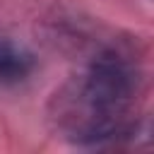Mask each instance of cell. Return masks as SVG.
Masks as SVG:
<instances>
[{
    "mask_svg": "<svg viewBox=\"0 0 154 154\" xmlns=\"http://www.w3.org/2000/svg\"><path fill=\"white\" fill-rule=\"evenodd\" d=\"M34 70V55L10 41V38H0V82L5 84H14V82H22L31 75Z\"/></svg>",
    "mask_w": 154,
    "mask_h": 154,
    "instance_id": "cell-2",
    "label": "cell"
},
{
    "mask_svg": "<svg viewBox=\"0 0 154 154\" xmlns=\"http://www.w3.org/2000/svg\"><path fill=\"white\" fill-rule=\"evenodd\" d=\"M140 89L142 77L137 65L118 51H103L55 91L51 118L67 140L99 144L132 128Z\"/></svg>",
    "mask_w": 154,
    "mask_h": 154,
    "instance_id": "cell-1",
    "label": "cell"
}]
</instances>
